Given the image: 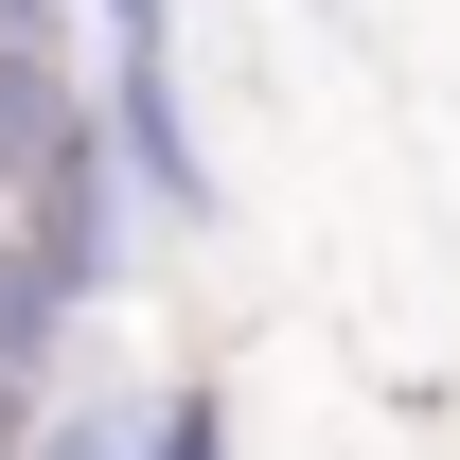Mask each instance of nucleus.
I'll list each match as a JSON object with an SVG mask.
<instances>
[{
    "mask_svg": "<svg viewBox=\"0 0 460 460\" xmlns=\"http://www.w3.org/2000/svg\"><path fill=\"white\" fill-rule=\"evenodd\" d=\"M0 230H18L71 301H124V266H142V230H160V213H142V177H124V142H107V89H89V124H71L54 160L18 177V213H0Z\"/></svg>",
    "mask_w": 460,
    "mask_h": 460,
    "instance_id": "1",
    "label": "nucleus"
},
{
    "mask_svg": "<svg viewBox=\"0 0 460 460\" xmlns=\"http://www.w3.org/2000/svg\"><path fill=\"white\" fill-rule=\"evenodd\" d=\"M89 71H107V142H124V177H142V213H160V230H213L195 71H177V54H89Z\"/></svg>",
    "mask_w": 460,
    "mask_h": 460,
    "instance_id": "2",
    "label": "nucleus"
},
{
    "mask_svg": "<svg viewBox=\"0 0 460 460\" xmlns=\"http://www.w3.org/2000/svg\"><path fill=\"white\" fill-rule=\"evenodd\" d=\"M18 460H160V390H107V372H71V390H54V425H36Z\"/></svg>",
    "mask_w": 460,
    "mask_h": 460,
    "instance_id": "3",
    "label": "nucleus"
},
{
    "mask_svg": "<svg viewBox=\"0 0 460 460\" xmlns=\"http://www.w3.org/2000/svg\"><path fill=\"white\" fill-rule=\"evenodd\" d=\"M160 460H230V390L213 372H160Z\"/></svg>",
    "mask_w": 460,
    "mask_h": 460,
    "instance_id": "4",
    "label": "nucleus"
},
{
    "mask_svg": "<svg viewBox=\"0 0 460 460\" xmlns=\"http://www.w3.org/2000/svg\"><path fill=\"white\" fill-rule=\"evenodd\" d=\"M89 54H177V0H89Z\"/></svg>",
    "mask_w": 460,
    "mask_h": 460,
    "instance_id": "5",
    "label": "nucleus"
}]
</instances>
